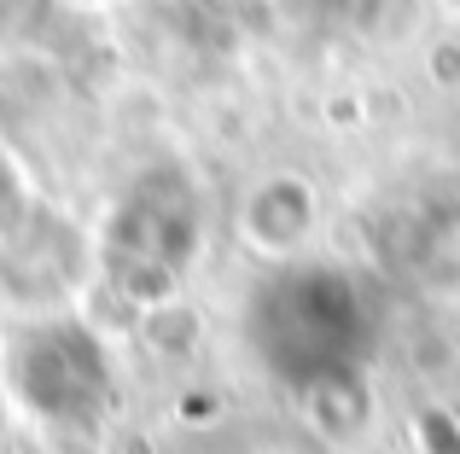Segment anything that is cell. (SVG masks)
Returning <instances> with one entry per match:
<instances>
[{
  "mask_svg": "<svg viewBox=\"0 0 460 454\" xmlns=\"http://www.w3.org/2000/svg\"><path fill=\"white\" fill-rule=\"evenodd\" d=\"M245 350L280 390L321 397L367 367L379 315L367 285L338 262H286L245 297Z\"/></svg>",
  "mask_w": 460,
  "mask_h": 454,
  "instance_id": "cell-1",
  "label": "cell"
},
{
  "mask_svg": "<svg viewBox=\"0 0 460 454\" xmlns=\"http://www.w3.org/2000/svg\"><path fill=\"white\" fill-rule=\"evenodd\" d=\"M199 193L192 181L164 163L128 181L117 198L111 222H105V268H111L117 292L128 297H164L187 274L192 250H199Z\"/></svg>",
  "mask_w": 460,
  "mask_h": 454,
  "instance_id": "cell-2",
  "label": "cell"
},
{
  "mask_svg": "<svg viewBox=\"0 0 460 454\" xmlns=\"http://www.w3.org/2000/svg\"><path fill=\"white\" fill-rule=\"evenodd\" d=\"M6 379L18 402L41 425L58 432H93L111 414V355L82 320H41L23 327L6 350Z\"/></svg>",
  "mask_w": 460,
  "mask_h": 454,
  "instance_id": "cell-3",
  "label": "cell"
},
{
  "mask_svg": "<svg viewBox=\"0 0 460 454\" xmlns=\"http://www.w3.org/2000/svg\"><path fill=\"white\" fill-rule=\"evenodd\" d=\"M438 454H460V437H449V449H438Z\"/></svg>",
  "mask_w": 460,
  "mask_h": 454,
  "instance_id": "cell-4",
  "label": "cell"
}]
</instances>
